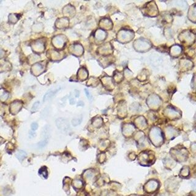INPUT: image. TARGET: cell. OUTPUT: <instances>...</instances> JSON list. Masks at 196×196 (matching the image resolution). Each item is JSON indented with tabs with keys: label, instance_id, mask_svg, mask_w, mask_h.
Masks as SVG:
<instances>
[{
	"label": "cell",
	"instance_id": "obj_4",
	"mask_svg": "<svg viewBox=\"0 0 196 196\" xmlns=\"http://www.w3.org/2000/svg\"><path fill=\"white\" fill-rule=\"evenodd\" d=\"M43 70V66L41 65V64L37 63L34 65L33 67H32V71L34 73V75H38L40 73H42Z\"/></svg>",
	"mask_w": 196,
	"mask_h": 196
},
{
	"label": "cell",
	"instance_id": "obj_5",
	"mask_svg": "<svg viewBox=\"0 0 196 196\" xmlns=\"http://www.w3.org/2000/svg\"><path fill=\"white\" fill-rule=\"evenodd\" d=\"M58 91V90H50V91H48L47 93L44 95V96L43 101H44V102H46V101H47V100H49V99H50V98H52Z\"/></svg>",
	"mask_w": 196,
	"mask_h": 196
},
{
	"label": "cell",
	"instance_id": "obj_8",
	"mask_svg": "<svg viewBox=\"0 0 196 196\" xmlns=\"http://www.w3.org/2000/svg\"><path fill=\"white\" fill-rule=\"evenodd\" d=\"M8 97V93L3 90H0V99L1 101H5Z\"/></svg>",
	"mask_w": 196,
	"mask_h": 196
},
{
	"label": "cell",
	"instance_id": "obj_3",
	"mask_svg": "<svg viewBox=\"0 0 196 196\" xmlns=\"http://www.w3.org/2000/svg\"><path fill=\"white\" fill-rule=\"evenodd\" d=\"M22 107V104L19 102H14L12 104L11 111L13 114H16L20 110Z\"/></svg>",
	"mask_w": 196,
	"mask_h": 196
},
{
	"label": "cell",
	"instance_id": "obj_10",
	"mask_svg": "<svg viewBox=\"0 0 196 196\" xmlns=\"http://www.w3.org/2000/svg\"><path fill=\"white\" fill-rule=\"evenodd\" d=\"M9 22L12 23H15L17 22V21L18 20V18L17 17V15L16 14H11L9 16Z\"/></svg>",
	"mask_w": 196,
	"mask_h": 196
},
{
	"label": "cell",
	"instance_id": "obj_11",
	"mask_svg": "<svg viewBox=\"0 0 196 196\" xmlns=\"http://www.w3.org/2000/svg\"><path fill=\"white\" fill-rule=\"evenodd\" d=\"M63 42V41L61 39H59V36L56 37L53 39V44H54V45L56 46H57L58 45L61 46Z\"/></svg>",
	"mask_w": 196,
	"mask_h": 196
},
{
	"label": "cell",
	"instance_id": "obj_12",
	"mask_svg": "<svg viewBox=\"0 0 196 196\" xmlns=\"http://www.w3.org/2000/svg\"><path fill=\"white\" fill-rule=\"evenodd\" d=\"M96 38L100 40H102L105 38V33L102 30H99L96 33Z\"/></svg>",
	"mask_w": 196,
	"mask_h": 196
},
{
	"label": "cell",
	"instance_id": "obj_15",
	"mask_svg": "<svg viewBox=\"0 0 196 196\" xmlns=\"http://www.w3.org/2000/svg\"><path fill=\"white\" fill-rule=\"evenodd\" d=\"M31 129L32 130H33V131H36V130H37L38 128V123H33L31 124Z\"/></svg>",
	"mask_w": 196,
	"mask_h": 196
},
{
	"label": "cell",
	"instance_id": "obj_7",
	"mask_svg": "<svg viewBox=\"0 0 196 196\" xmlns=\"http://www.w3.org/2000/svg\"><path fill=\"white\" fill-rule=\"evenodd\" d=\"M82 117H77V118H74L73 120H72V125H73L74 126H77L78 125H79L80 124H81L82 121Z\"/></svg>",
	"mask_w": 196,
	"mask_h": 196
},
{
	"label": "cell",
	"instance_id": "obj_1",
	"mask_svg": "<svg viewBox=\"0 0 196 196\" xmlns=\"http://www.w3.org/2000/svg\"><path fill=\"white\" fill-rule=\"evenodd\" d=\"M56 125L61 131H67L69 128V124L66 119L64 118H58L56 121Z\"/></svg>",
	"mask_w": 196,
	"mask_h": 196
},
{
	"label": "cell",
	"instance_id": "obj_2",
	"mask_svg": "<svg viewBox=\"0 0 196 196\" xmlns=\"http://www.w3.org/2000/svg\"><path fill=\"white\" fill-rule=\"evenodd\" d=\"M32 48L35 51L40 52V51H42L44 50V44L41 41H37L32 45Z\"/></svg>",
	"mask_w": 196,
	"mask_h": 196
},
{
	"label": "cell",
	"instance_id": "obj_9",
	"mask_svg": "<svg viewBox=\"0 0 196 196\" xmlns=\"http://www.w3.org/2000/svg\"><path fill=\"white\" fill-rule=\"evenodd\" d=\"M49 131H50L49 126H48V125L45 126L44 128V129H43L42 135L44 136V137L46 138V139H47V138L49 137Z\"/></svg>",
	"mask_w": 196,
	"mask_h": 196
},
{
	"label": "cell",
	"instance_id": "obj_14",
	"mask_svg": "<svg viewBox=\"0 0 196 196\" xmlns=\"http://www.w3.org/2000/svg\"><path fill=\"white\" fill-rule=\"evenodd\" d=\"M39 104H40V102L39 101L36 102L31 108V112H36L38 109Z\"/></svg>",
	"mask_w": 196,
	"mask_h": 196
},
{
	"label": "cell",
	"instance_id": "obj_6",
	"mask_svg": "<svg viewBox=\"0 0 196 196\" xmlns=\"http://www.w3.org/2000/svg\"><path fill=\"white\" fill-rule=\"evenodd\" d=\"M26 156V153L23 150H19L17 153H16V157H17L20 161H22L23 159H25Z\"/></svg>",
	"mask_w": 196,
	"mask_h": 196
},
{
	"label": "cell",
	"instance_id": "obj_13",
	"mask_svg": "<svg viewBox=\"0 0 196 196\" xmlns=\"http://www.w3.org/2000/svg\"><path fill=\"white\" fill-rule=\"evenodd\" d=\"M47 143H48L47 139L43 140V141H41V142H39L38 143V147L39 148H42L45 147L47 145Z\"/></svg>",
	"mask_w": 196,
	"mask_h": 196
},
{
	"label": "cell",
	"instance_id": "obj_17",
	"mask_svg": "<svg viewBox=\"0 0 196 196\" xmlns=\"http://www.w3.org/2000/svg\"><path fill=\"white\" fill-rule=\"evenodd\" d=\"M4 53H5V52H4V51L3 50H1V49H0V57H3V56L5 55Z\"/></svg>",
	"mask_w": 196,
	"mask_h": 196
},
{
	"label": "cell",
	"instance_id": "obj_16",
	"mask_svg": "<svg viewBox=\"0 0 196 196\" xmlns=\"http://www.w3.org/2000/svg\"><path fill=\"white\" fill-rule=\"evenodd\" d=\"M85 93H86V96H87L88 98L89 99H91L92 97H91V94H90V92H89L86 89H85Z\"/></svg>",
	"mask_w": 196,
	"mask_h": 196
}]
</instances>
